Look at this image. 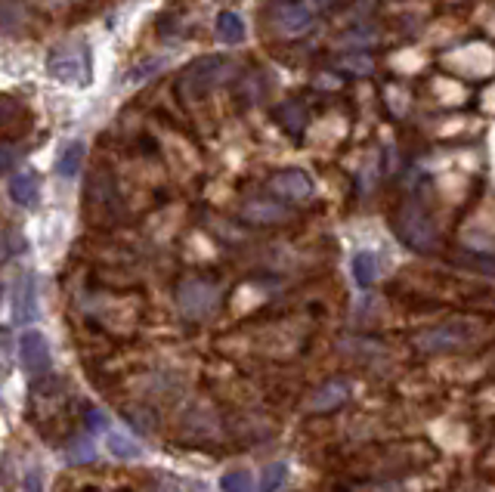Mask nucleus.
<instances>
[{"label":"nucleus","instance_id":"obj_1","mask_svg":"<svg viewBox=\"0 0 495 492\" xmlns=\"http://www.w3.org/2000/svg\"><path fill=\"white\" fill-rule=\"evenodd\" d=\"M229 78H233V62L227 56H202V59H196L180 74V93L192 99H202L211 90H217L220 84H227Z\"/></svg>","mask_w":495,"mask_h":492},{"label":"nucleus","instance_id":"obj_2","mask_svg":"<svg viewBox=\"0 0 495 492\" xmlns=\"http://www.w3.org/2000/svg\"><path fill=\"white\" fill-rule=\"evenodd\" d=\"M393 226H397L399 238H403L409 248L422 251V254H430V251L437 248V230H434V223H430V217L418 205L399 207Z\"/></svg>","mask_w":495,"mask_h":492},{"label":"nucleus","instance_id":"obj_3","mask_svg":"<svg viewBox=\"0 0 495 492\" xmlns=\"http://www.w3.org/2000/svg\"><path fill=\"white\" fill-rule=\"evenodd\" d=\"M220 288L208 279H183L177 288V307L186 319H208L217 310Z\"/></svg>","mask_w":495,"mask_h":492},{"label":"nucleus","instance_id":"obj_4","mask_svg":"<svg viewBox=\"0 0 495 492\" xmlns=\"http://www.w3.org/2000/svg\"><path fill=\"white\" fill-rule=\"evenodd\" d=\"M47 72L59 84H87L90 81V53H87V47H59L50 53Z\"/></svg>","mask_w":495,"mask_h":492},{"label":"nucleus","instance_id":"obj_5","mask_svg":"<svg viewBox=\"0 0 495 492\" xmlns=\"http://www.w3.org/2000/svg\"><path fill=\"white\" fill-rule=\"evenodd\" d=\"M19 363L28 378H43L50 371V344L41 332L28 328L19 334Z\"/></svg>","mask_w":495,"mask_h":492},{"label":"nucleus","instance_id":"obj_6","mask_svg":"<svg viewBox=\"0 0 495 492\" xmlns=\"http://www.w3.org/2000/svg\"><path fill=\"white\" fill-rule=\"evenodd\" d=\"M471 340V328L465 323H446V325H437L430 332L418 334V350H428V353H440V350H459Z\"/></svg>","mask_w":495,"mask_h":492},{"label":"nucleus","instance_id":"obj_7","mask_svg":"<svg viewBox=\"0 0 495 492\" xmlns=\"http://www.w3.org/2000/svg\"><path fill=\"white\" fill-rule=\"evenodd\" d=\"M269 189H273V195H279V199L306 201L313 195V180L304 170L288 168V170H275V174L269 176Z\"/></svg>","mask_w":495,"mask_h":492},{"label":"nucleus","instance_id":"obj_8","mask_svg":"<svg viewBox=\"0 0 495 492\" xmlns=\"http://www.w3.org/2000/svg\"><path fill=\"white\" fill-rule=\"evenodd\" d=\"M41 313L37 307V276L25 273L22 279L16 282V298H12V319L19 325H31Z\"/></svg>","mask_w":495,"mask_h":492},{"label":"nucleus","instance_id":"obj_9","mask_svg":"<svg viewBox=\"0 0 495 492\" xmlns=\"http://www.w3.org/2000/svg\"><path fill=\"white\" fill-rule=\"evenodd\" d=\"M273 22L279 25L282 35H300L313 25V12L310 6L298 4V0H285V4L273 6Z\"/></svg>","mask_w":495,"mask_h":492},{"label":"nucleus","instance_id":"obj_10","mask_svg":"<svg viewBox=\"0 0 495 492\" xmlns=\"http://www.w3.org/2000/svg\"><path fill=\"white\" fill-rule=\"evenodd\" d=\"M239 214H242V220L257 223V226H273V223H285L288 220V207L269 199H248Z\"/></svg>","mask_w":495,"mask_h":492},{"label":"nucleus","instance_id":"obj_11","mask_svg":"<svg viewBox=\"0 0 495 492\" xmlns=\"http://www.w3.org/2000/svg\"><path fill=\"white\" fill-rule=\"evenodd\" d=\"M347 396H350V384L341 381V378H335V381L322 384V387L313 394L310 409H313V412H331V409L344 406V402H347Z\"/></svg>","mask_w":495,"mask_h":492},{"label":"nucleus","instance_id":"obj_12","mask_svg":"<svg viewBox=\"0 0 495 492\" xmlns=\"http://www.w3.org/2000/svg\"><path fill=\"white\" fill-rule=\"evenodd\" d=\"M37 174L35 170H19V174H12L10 180V199L16 201L19 207H31L37 201Z\"/></svg>","mask_w":495,"mask_h":492},{"label":"nucleus","instance_id":"obj_13","mask_svg":"<svg viewBox=\"0 0 495 492\" xmlns=\"http://www.w3.org/2000/svg\"><path fill=\"white\" fill-rule=\"evenodd\" d=\"M105 449H109L115 458H128V462H134V458L143 456L140 440L130 437L128 431H115V427H109V431H105Z\"/></svg>","mask_w":495,"mask_h":492},{"label":"nucleus","instance_id":"obj_14","mask_svg":"<svg viewBox=\"0 0 495 492\" xmlns=\"http://www.w3.org/2000/svg\"><path fill=\"white\" fill-rule=\"evenodd\" d=\"M275 121L282 124V130L291 137H300L306 128V109L304 103H298V99H288V103H282L279 109H275Z\"/></svg>","mask_w":495,"mask_h":492},{"label":"nucleus","instance_id":"obj_15","mask_svg":"<svg viewBox=\"0 0 495 492\" xmlns=\"http://www.w3.org/2000/svg\"><path fill=\"white\" fill-rule=\"evenodd\" d=\"M84 155H87V146L81 140L68 143L66 149H62L59 161H56V174L62 176V180H74L81 170V164H84Z\"/></svg>","mask_w":495,"mask_h":492},{"label":"nucleus","instance_id":"obj_16","mask_svg":"<svg viewBox=\"0 0 495 492\" xmlns=\"http://www.w3.org/2000/svg\"><path fill=\"white\" fill-rule=\"evenodd\" d=\"M353 279L360 288L375 285V279H378V257H375L372 251H360V254L353 257Z\"/></svg>","mask_w":495,"mask_h":492},{"label":"nucleus","instance_id":"obj_17","mask_svg":"<svg viewBox=\"0 0 495 492\" xmlns=\"http://www.w3.org/2000/svg\"><path fill=\"white\" fill-rule=\"evenodd\" d=\"M217 37L227 41V43H239L242 37H245V22H242L239 12L227 10V12L217 16Z\"/></svg>","mask_w":495,"mask_h":492},{"label":"nucleus","instance_id":"obj_18","mask_svg":"<svg viewBox=\"0 0 495 492\" xmlns=\"http://www.w3.org/2000/svg\"><path fill=\"white\" fill-rule=\"evenodd\" d=\"M220 487L223 492H257L251 471H229V474H223Z\"/></svg>","mask_w":495,"mask_h":492},{"label":"nucleus","instance_id":"obj_19","mask_svg":"<svg viewBox=\"0 0 495 492\" xmlns=\"http://www.w3.org/2000/svg\"><path fill=\"white\" fill-rule=\"evenodd\" d=\"M285 477H288V465H282V462H275V465H269L267 471H263V477H260V489L257 492H275L285 483Z\"/></svg>","mask_w":495,"mask_h":492},{"label":"nucleus","instance_id":"obj_20","mask_svg":"<svg viewBox=\"0 0 495 492\" xmlns=\"http://www.w3.org/2000/svg\"><path fill=\"white\" fill-rule=\"evenodd\" d=\"M22 22V6L16 0H0V31H10Z\"/></svg>","mask_w":495,"mask_h":492},{"label":"nucleus","instance_id":"obj_21","mask_svg":"<svg viewBox=\"0 0 495 492\" xmlns=\"http://www.w3.org/2000/svg\"><path fill=\"white\" fill-rule=\"evenodd\" d=\"M84 421H87V431H90V433H105V431H109V418H105L103 409L87 406L84 409Z\"/></svg>","mask_w":495,"mask_h":492},{"label":"nucleus","instance_id":"obj_22","mask_svg":"<svg viewBox=\"0 0 495 492\" xmlns=\"http://www.w3.org/2000/svg\"><path fill=\"white\" fill-rule=\"evenodd\" d=\"M68 462H93V456H97V449L90 446V440H78V443L68 446Z\"/></svg>","mask_w":495,"mask_h":492},{"label":"nucleus","instance_id":"obj_23","mask_svg":"<svg viewBox=\"0 0 495 492\" xmlns=\"http://www.w3.org/2000/svg\"><path fill=\"white\" fill-rule=\"evenodd\" d=\"M19 115V103L10 97H0V128H6L10 121H16Z\"/></svg>","mask_w":495,"mask_h":492},{"label":"nucleus","instance_id":"obj_24","mask_svg":"<svg viewBox=\"0 0 495 492\" xmlns=\"http://www.w3.org/2000/svg\"><path fill=\"white\" fill-rule=\"evenodd\" d=\"M344 66H347L350 72H356V74L372 72V59H368V56H350V59H344Z\"/></svg>","mask_w":495,"mask_h":492},{"label":"nucleus","instance_id":"obj_25","mask_svg":"<svg viewBox=\"0 0 495 492\" xmlns=\"http://www.w3.org/2000/svg\"><path fill=\"white\" fill-rule=\"evenodd\" d=\"M16 164V149L10 146H0V174H6V170Z\"/></svg>","mask_w":495,"mask_h":492},{"label":"nucleus","instance_id":"obj_26","mask_svg":"<svg viewBox=\"0 0 495 492\" xmlns=\"http://www.w3.org/2000/svg\"><path fill=\"white\" fill-rule=\"evenodd\" d=\"M313 4H316V6H329L331 0H313Z\"/></svg>","mask_w":495,"mask_h":492}]
</instances>
